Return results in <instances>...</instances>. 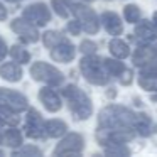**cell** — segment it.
I'll list each match as a JSON object with an SVG mask.
<instances>
[{"label":"cell","instance_id":"37","mask_svg":"<svg viewBox=\"0 0 157 157\" xmlns=\"http://www.w3.org/2000/svg\"><path fill=\"white\" fill-rule=\"evenodd\" d=\"M85 2H93V0H85Z\"/></svg>","mask_w":157,"mask_h":157},{"label":"cell","instance_id":"21","mask_svg":"<svg viewBox=\"0 0 157 157\" xmlns=\"http://www.w3.org/2000/svg\"><path fill=\"white\" fill-rule=\"evenodd\" d=\"M66 130H68V125H66L63 120L52 118V120H48V122H46V133H48V137H51V139L64 135Z\"/></svg>","mask_w":157,"mask_h":157},{"label":"cell","instance_id":"35","mask_svg":"<svg viewBox=\"0 0 157 157\" xmlns=\"http://www.w3.org/2000/svg\"><path fill=\"white\" fill-rule=\"evenodd\" d=\"M152 22H154V25L157 27V12H154V15H152Z\"/></svg>","mask_w":157,"mask_h":157},{"label":"cell","instance_id":"15","mask_svg":"<svg viewBox=\"0 0 157 157\" xmlns=\"http://www.w3.org/2000/svg\"><path fill=\"white\" fill-rule=\"evenodd\" d=\"M133 34H135V39L139 44H150L157 39V27L154 25V22L140 21Z\"/></svg>","mask_w":157,"mask_h":157},{"label":"cell","instance_id":"26","mask_svg":"<svg viewBox=\"0 0 157 157\" xmlns=\"http://www.w3.org/2000/svg\"><path fill=\"white\" fill-rule=\"evenodd\" d=\"M10 58L14 59V61H17L19 64H25V63L31 61V54H29L24 48H21V46H12L10 48Z\"/></svg>","mask_w":157,"mask_h":157},{"label":"cell","instance_id":"16","mask_svg":"<svg viewBox=\"0 0 157 157\" xmlns=\"http://www.w3.org/2000/svg\"><path fill=\"white\" fill-rule=\"evenodd\" d=\"M139 85H140V88L145 90V91L157 93V66L140 68Z\"/></svg>","mask_w":157,"mask_h":157},{"label":"cell","instance_id":"31","mask_svg":"<svg viewBox=\"0 0 157 157\" xmlns=\"http://www.w3.org/2000/svg\"><path fill=\"white\" fill-rule=\"evenodd\" d=\"M81 31H83V27H81V24H79L78 19H76V21L68 22V32H69L71 36H78Z\"/></svg>","mask_w":157,"mask_h":157},{"label":"cell","instance_id":"24","mask_svg":"<svg viewBox=\"0 0 157 157\" xmlns=\"http://www.w3.org/2000/svg\"><path fill=\"white\" fill-rule=\"evenodd\" d=\"M51 5L59 17L68 19L69 15H71V2H69V0H52Z\"/></svg>","mask_w":157,"mask_h":157},{"label":"cell","instance_id":"13","mask_svg":"<svg viewBox=\"0 0 157 157\" xmlns=\"http://www.w3.org/2000/svg\"><path fill=\"white\" fill-rule=\"evenodd\" d=\"M54 86H46V88H41L39 90V100H41L42 106H44L48 112L51 113H56L61 110L63 106V101H61V96L54 91Z\"/></svg>","mask_w":157,"mask_h":157},{"label":"cell","instance_id":"18","mask_svg":"<svg viewBox=\"0 0 157 157\" xmlns=\"http://www.w3.org/2000/svg\"><path fill=\"white\" fill-rule=\"evenodd\" d=\"M0 78H4L5 81H10V83H17L21 81L22 78V68L17 61H12V63H4L0 66Z\"/></svg>","mask_w":157,"mask_h":157},{"label":"cell","instance_id":"28","mask_svg":"<svg viewBox=\"0 0 157 157\" xmlns=\"http://www.w3.org/2000/svg\"><path fill=\"white\" fill-rule=\"evenodd\" d=\"M106 155H128L130 150L125 147V144H115V145H108L105 149Z\"/></svg>","mask_w":157,"mask_h":157},{"label":"cell","instance_id":"5","mask_svg":"<svg viewBox=\"0 0 157 157\" xmlns=\"http://www.w3.org/2000/svg\"><path fill=\"white\" fill-rule=\"evenodd\" d=\"M135 135H137V132L130 128H113V127L98 125V130H96V140L103 147L115 145V144H125L128 140H132Z\"/></svg>","mask_w":157,"mask_h":157},{"label":"cell","instance_id":"8","mask_svg":"<svg viewBox=\"0 0 157 157\" xmlns=\"http://www.w3.org/2000/svg\"><path fill=\"white\" fill-rule=\"evenodd\" d=\"M24 130H25V135L29 139H46L48 133H46V122L42 120L41 113L37 110L31 108L25 115V123H24Z\"/></svg>","mask_w":157,"mask_h":157},{"label":"cell","instance_id":"30","mask_svg":"<svg viewBox=\"0 0 157 157\" xmlns=\"http://www.w3.org/2000/svg\"><path fill=\"white\" fill-rule=\"evenodd\" d=\"M96 49H98V48H96V44L93 41H88V39L83 41L81 46H79V51H81L83 54H95Z\"/></svg>","mask_w":157,"mask_h":157},{"label":"cell","instance_id":"22","mask_svg":"<svg viewBox=\"0 0 157 157\" xmlns=\"http://www.w3.org/2000/svg\"><path fill=\"white\" fill-rule=\"evenodd\" d=\"M110 48V52H112V56H115V58L118 59H125L130 56V48L128 44H127L125 41H122V39H112L108 44Z\"/></svg>","mask_w":157,"mask_h":157},{"label":"cell","instance_id":"12","mask_svg":"<svg viewBox=\"0 0 157 157\" xmlns=\"http://www.w3.org/2000/svg\"><path fill=\"white\" fill-rule=\"evenodd\" d=\"M22 17L27 19L29 22H32L37 27H42L46 25L49 21H51V10L48 9V5L42 4V2H37V4L27 5L22 12Z\"/></svg>","mask_w":157,"mask_h":157},{"label":"cell","instance_id":"11","mask_svg":"<svg viewBox=\"0 0 157 157\" xmlns=\"http://www.w3.org/2000/svg\"><path fill=\"white\" fill-rule=\"evenodd\" d=\"M132 63L137 68H149V66H157V44H140L132 54Z\"/></svg>","mask_w":157,"mask_h":157},{"label":"cell","instance_id":"10","mask_svg":"<svg viewBox=\"0 0 157 157\" xmlns=\"http://www.w3.org/2000/svg\"><path fill=\"white\" fill-rule=\"evenodd\" d=\"M10 29L15 34L21 37L22 42H27V44H34L39 39V32H37V25H34L32 22H29L27 19H14L10 22Z\"/></svg>","mask_w":157,"mask_h":157},{"label":"cell","instance_id":"29","mask_svg":"<svg viewBox=\"0 0 157 157\" xmlns=\"http://www.w3.org/2000/svg\"><path fill=\"white\" fill-rule=\"evenodd\" d=\"M14 155H41V150L34 145H27V147H21V149H15Z\"/></svg>","mask_w":157,"mask_h":157},{"label":"cell","instance_id":"34","mask_svg":"<svg viewBox=\"0 0 157 157\" xmlns=\"http://www.w3.org/2000/svg\"><path fill=\"white\" fill-rule=\"evenodd\" d=\"M7 19V9H5V5L0 2V21H5Z\"/></svg>","mask_w":157,"mask_h":157},{"label":"cell","instance_id":"25","mask_svg":"<svg viewBox=\"0 0 157 157\" xmlns=\"http://www.w3.org/2000/svg\"><path fill=\"white\" fill-rule=\"evenodd\" d=\"M105 66H106V69H108L112 78H120V75L125 71V64L120 63L118 58L117 59H105Z\"/></svg>","mask_w":157,"mask_h":157},{"label":"cell","instance_id":"17","mask_svg":"<svg viewBox=\"0 0 157 157\" xmlns=\"http://www.w3.org/2000/svg\"><path fill=\"white\" fill-rule=\"evenodd\" d=\"M100 21H101L105 31L108 32L110 36H120L123 31V24L120 21V17L115 14V12H103L100 15Z\"/></svg>","mask_w":157,"mask_h":157},{"label":"cell","instance_id":"9","mask_svg":"<svg viewBox=\"0 0 157 157\" xmlns=\"http://www.w3.org/2000/svg\"><path fill=\"white\" fill-rule=\"evenodd\" d=\"M83 149H85L83 135L73 132V133H68L58 144V147L54 149V155H76V154H81Z\"/></svg>","mask_w":157,"mask_h":157},{"label":"cell","instance_id":"7","mask_svg":"<svg viewBox=\"0 0 157 157\" xmlns=\"http://www.w3.org/2000/svg\"><path fill=\"white\" fill-rule=\"evenodd\" d=\"M29 101L22 93L9 88H0V108L10 113H21L27 110Z\"/></svg>","mask_w":157,"mask_h":157},{"label":"cell","instance_id":"3","mask_svg":"<svg viewBox=\"0 0 157 157\" xmlns=\"http://www.w3.org/2000/svg\"><path fill=\"white\" fill-rule=\"evenodd\" d=\"M79 69H81L86 81L96 86L106 85L112 78L105 66V59L95 54H85V58L79 61Z\"/></svg>","mask_w":157,"mask_h":157},{"label":"cell","instance_id":"33","mask_svg":"<svg viewBox=\"0 0 157 157\" xmlns=\"http://www.w3.org/2000/svg\"><path fill=\"white\" fill-rule=\"evenodd\" d=\"M7 52H9V48H7V44H5V41L2 39V36H0V63L4 61V58L7 56Z\"/></svg>","mask_w":157,"mask_h":157},{"label":"cell","instance_id":"23","mask_svg":"<svg viewBox=\"0 0 157 157\" xmlns=\"http://www.w3.org/2000/svg\"><path fill=\"white\" fill-rule=\"evenodd\" d=\"M64 39L66 37L61 34V32H58V31H48V32H44V34H42V42H44V46L48 49L58 46L59 42H63Z\"/></svg>","mask_w":157,"mask_h":157},{"label":"cell","instance_id":"2","mask_svg":"<svg viewBox=\"0 0 157 157\" xmlns=\"http://www.w3.org/2000/svg\"><path fill=\"white\" fill-rule=\"evenodd\" d=\"M63 98L68 101V106L76 120H86L93 113V103L90 96L76 85H68L63 88Z\"/></svg>","mask_w":157,"mask_h":157},{"label":"cell","instance_id":"20","mask_svg":"<svg viewBox=\"0 0 157 157\" xmlns=\"http://www.w3.org/2000/svg\"><path fill=\"white\" fill-rule=\"evenodd\" d=\"M2 145L14 147V149L21 147L22 145V132L19 128H15V127H9V128H5V132H4V142H2Z\"/></svg>","mask_w":157,"mask_h":157},{"label":"cell","instance_id":"4","mask_svg":"<svg viewBox=\"0 0 157 157\" xmlns=\"http://www.w3.org/2000/svg\"><path fill=\"white\" fill-rule=\"evenodd\" d=\"M31 76L39 83H44L49 86H61L64 83V75L58 68L48 64L44 61H37L31 66Z\"/></svg>","mask_w":157,"mask_h":157},{"label":"cell","instance_id":"32","mask_svg":"<svg viewBox=\"0 0 157 157\" xmlns=\"http://www.w3.org/2000/svg\"><path fill=\"white\" fill-rule=\"evenodd\" d=\"M130 81H132V71L128 68H125V71L120 75V83L122 85H130Z\"/></svg>","mask_w":157,"mask_h":157},{"label":"cell","instance_id":"19","mask_svg":"<svg viewBox=\"0 0 157 157\" xmlns=\"http://www.w3.org/2000/svg\"><path fill=\"white\" fill-rule=\"evenodd\" d=\"M135 132L142 137H149L150 133H154V123L150 120V117H147L145 113H137L135 125H133Z\"/></svg>","mask_w":157,"mask_h":157},{"label":"cell","instance_id":"1","mask_svg":"<svg viewBox=\"0 0 157 157\" xmlns=\"http://www.w3.org/2000/svg\"><path fill=\"white\" fill-rule=\"evenodd\" d=\"M135 118L137 113L133 110L122 105H108L100 112L98 125L100 127H113V128H130L135 130Z\"/></svg>","mask_w":157,"mask_h":157},{"label":"cell","instance_id":"14","mask_svg":"<svg viewBox=\"0 0 157 157\" xmlns=\"http://www.w3.org/2000/svg\"><path fill=\"white\" fill-rule=\"evenodd\" d=\"M49 52H51V58L54 59L56 63H71L76 56V48L68 41V39H64V41L59 42L58 46L49 49Z\"/></svg>","mask_w":157,"mask_h":157},{"label":"cell","instance_id":"36","mask_svg":"<svg viewBox=\"0 0 157 157\" xmlns=\"http://www.w3.org/2000/svg\"><path fill=\"white\" fill-rule=\"evenodd\" d=\"M5 2H12V4H15V2H22V0H5Z\"/></svg>","mask_w":157,"mask_h":157},{"label":"cell","instance_id":"27","mask_svg":"<svg viewBox=\"0 0 157 157\" xmlns=\"http://www.w3.org/2000/svg\"><path fill=\"white\" fill-rule=\"evenodd\" d=\"M123 17H125V21L128 22V24H137V22L140 21V9L133 4L127 5V7L123 9Z\"/></svg>","mask_w":157,"mask_h":157},{"label":"cell","instance_id":"6","mask_svg":"<svg viewBox=\"0 0 157 157\" xmlns=\"http://www.w3.org/2000/svg\"><path fill=\"white\" fill-rule=\"evenodd\" d=\"M71 14L79 21V24H81V27L85 32H88V34H96V32L100 31L101 21H100L98 15L93 12V9L86 7V5H83V4L71 2Z\"/></svg>","mask_w":157,"mask_h":157}]
</instances>
